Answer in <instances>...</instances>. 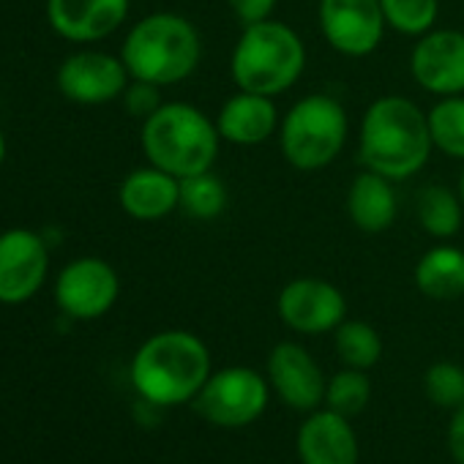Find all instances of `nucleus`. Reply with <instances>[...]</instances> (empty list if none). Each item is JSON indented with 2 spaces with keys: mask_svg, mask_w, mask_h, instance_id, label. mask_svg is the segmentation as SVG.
Segmentation results:
<instances>
[{
  "mask_svg": "<svg viewBox=\"0 0 464 464\" xmlns=\"http://www.w3.org/2000/svg\"><path fill=\"white\" fill-rule=\"evenodd\" d=\"M431 148L434 142L429 131V115H423L410 99H377L361 121V161L366 169L391 180L415 175L426 164Z\"/></svg>",
  "mask_w": 464,
  "mask_h": 464,
  "instance_id": "f257e3e1",
  "label": "nucleus"
},
{
  "mask_svg": "<svg viewBox=\"0 0 464 464\" xmlns=\"http://www.w3.org/2000/svg\"><path fill=\"white\" fill-rule=\"evenodd\" d=\"M208 347L186 331H164L150 336L131 363L134 388L142 399L159 407L194 399L208 382Z\"/></svg>",
  "mask_w": 464,
  "mask_h": 464,
  "instance_id": "f03ea898",
  "label": "nucleus"
},
{
  "mask_svg": "<svg viewBox=\"0 0 464 464\" xmlns=\"http://www.w3.org/2000/svg\"><path fill=\"white\" fill-rule=\"evenodd\" d=\"M218 129L191 104H161L142 126V148L153 167L188 178L213 167Z\"/></svg>",
  "mask_w": 464,
  "mask_h": 464,
  "instance_id": "7ed1b4c3",
  "label": "nucleus"
},
{
  "mask_svg": "<svg viewBox=\"0 0 464 464\" xmlns=\"http://www.w3.org/2000/svg\"><path fill=\"white\" fill-rule=\"evenodd\" d=\"M306 66V50L298 34L282 23L263 20L246 25L232 53V80L241 91L279 96L293 88Z\"/></svg>",
  "mask_w": 464,
  "mask_h": 464,
  "instance_id": "20e7f679",
  "label": "nucleus"
},
{
  "mask_svg": "<svg viewBox=\"0 0 464 464\" xmlns=\"http://www.w3.org/2000/svg\"><path fill=\"white\" fill-rule=\"evenodd\" d=\"M202 47L194 25L178 14H150L131 28L123 44V63L134 80L172 85L199 63Z\"/></svg>",
  "mask_w": 464,
  "mask_h": 464,
  "instance_id": "39448f33",
  "label": "nucleus"
},
{
  "mask_svg": "<svg viewBox=\"0 0 464 464\" xmlns=\"http://www.w3.org/2000/svg\"><path fill=\"white\" fill-rule=\"evenodd\" d=\"M347 142V112L331 96L301 99L282 123V150L295 169L328 167Z\"/></svg>",
  "mask_w": 464,
  "mask_h": 464,
  "instance_id": "423d86ee",
  "label": "nucleus"
},
{
  "mask_svg": "<svg viewBox=\"0 0 464 464\" xmlns=\"http://www.w3.org/2000/svg\"><path fill=\"white\" fill-rule=\"evenodd\" d=\"M268 404L266 380L246 366H229L208 377L194 396V410L208 423L221 429H238L263 415Z\"/></svg>",
  "mask_w": 464,
  "mask_h": 464,
  "instance_id": "0eeeda50",
  "label": "nucleus"
},
{
  "mask_svg": "<svg viewBox=\"0 0 464 464\" xmlns=\"http://www.w3.org/2000/svg\"><path fill=\"white\" fill-rule=\"evenodd\" d=\"M385 25L388 23L380 0H320L323 36L347 58H363L374 53Z\"/></svg>",
  "mask_w": 464,
  "mask_h": 464,
  "instance_id": "6e6552de",
  "label": "nucleus"
},
{
  "mask_svg": "<svg viewBox=\"0 0 464 464\" xmlns=\"http://www.w3.org/2000/svg\"><path fill=\"white\" fill-rule=\"evenodd\" d=\"M279 317L298 334H325L344 323V295L323 279H295L279 293Z\"/></svg>",
  "mask_w": 464,
  "mask_h": 464,
  "instance_id": "1a4fd4ad",
  "label": "nucleus"
},
{
  "mask_svg": "<svg viewBox=\"0 0 464 464\" xmlns=\"http://www.w3.org/2000/svg\"><path fill=\"white\" fill-rule=\"evenodd\" d=\"M410 69L415 82L437 96H459L464 91V34L429 31L412 50Z\"/></svg>",
  "mask_w": 464,
  "mask_h": 464,
  "instance_id": "9d476101",
  "label": "nucleus"
},
{
  "mask_svg": "<svg viewBox=\"0 0 464 464\" xmlns=\"http://www.w3.org/2000/svg\"><path fill=\"white\" fill-rule=\"evenodd\" d=\"M55 298L69 317L93 320L112 309L118 298V274L96 257L72 263L55 287Z\"/></svg>",
  "mask_w": 464,
  "mask_h": 464,
  "instance_id": "9b49d317",
  "label": "nucleus"
},
{
  "mask_svg": "<svg viewBox=\"0 0 464 464\" xmlns=\"http://www.w3.org/2000/svg\"><path fill=\"white\" fill-rule=\"evenodd\" d=\"M47 276L44 241L28 229H12L0 236V301H28Z\"/></svg>",
  "mask_w": 464,
  "mask_h": 464,
  "instance_id": "f8f14e48",
  "label": "nucleus"
},
{
  "mask_svg": "<svg viewBox=\"0 0 464 464\" xmlns=\"http://www.w3.org/2000/svg\"><path fill=\"white\" fill-rule=\"evenodd\" d=\"M126 77L129 69L123 61L107 53H77L61 66L58 85L72 102L102 104L126 91Z\"/></svg>",
  "mask_w": 464,
  "mask_h": 464,
  "instance_id": "ddd939ff",
  "label": "nucleus"
},
{
  "mask_svg": "<svg viewBox=\"0 0 464 464\" xmlns=\"http://www.w3.org/2000/svg\"><path fill=\"white\" fill-rule=\"evenodd\" d=\"M268 377L276 393L295 410H314L325 399V377L314 358L295 342H282L268 358Z\"/></svg>",
  "mask_w": 464,
  "mask_h": 464,
  "instance_id": "4468645a",
  "label": "nucleus"
},
{
  "mask_svg": "<svg viewBox=\"0 0 464 464\" xmlns=\"http://www.w3.org/2000/svg\"><path fill=\"white\" fill-rule=\"evenodd\" d=\"M53 28L72 42H96L110 36L129 14V0H50Z\"/></svg>",
  "mask_w": 464,
  "mask_h": 464,
  "instance_id": "2eb2a0df",
  "label": "nucleus"
},
{
  "mask_svg": "<svg viewBox=\"0 0 464 464\" xmlns=\"http://www.w3.org/2000/svg\"><path fill=\"white\" fill-rule=\"evenodd\" d=\"M298 453L304 464H358V440L344 415L325 410L301 426Z\"/></svg>",
  "mask_w": 464,
  "mask_h": 464,
  "instance_id": "dca6fc26",
  "label": "nucleus"
},
{
  "mask_svg": "<svg viewBox=\"0 0 464 464\" xmlns=\"http://www.w3.org/2000/svg\"><path fill=\"white\" fill-rule=\"evenodd\" d=\"M216 129L232 145H260L276 129V107L271 96L241 91L224 102Z\"/></svg>",
  "mask_w": 464,
  "mask_h": 464,
  "instance_id": "f3484780",
  "label": "nucleus"
},
{
  "mask_svg": "<svg viewBox=\"0 0 464 464\" xmlns=\"http://www.w3.org/2000/svg\"><path fill=\"white\" fill-rule=\"evenodd\" d=\"M121 205L142 221L164 218L178 208V178L159 167L134 169L121 186Z\"/></svg>",
  "mask_w": 464,
  "mask_h": 464,
  "instance_id": "a211bd4d",
  "label": "nucleus"
},
{
  "mask_svg": "<svg viewBox=\"0 0 464 464\" xmlns=\"http://www.w3.org/2000/svg\"><path fill=\"white\" fill-rule=\"evenodd\" d=\"M347 213L363 232H385L396 218V194L391 178L372 169L355 175L347 191Z\"/></svg>",
  "mask_w": 464,
  "mask_h": 464,
  "instance_id": "6ab92c4d",
  "label": "nucleus"
},
{
  "mask_svg": "<svg viewBox=\"0 0 464 464\" xmlns=\"http://www.w3.org/2000/svg\"><path fill=\"white\" fill-rule=\"evenodd\" d=\"M415 285L431 301H456L464 295V252L434 246L415 266Z\"/></svg>",
  "mask_w": 464,
  "mask_h": 464,
  "instance_id": "aec40b11",
  "label": "nucleus"
},
{
  "mask_svg": "<svg viewBox=\"0 0 464 464\" xmlns=\"http://www.w3.org/2000/svg\"><path fill=\"white\" fill-rule=\"evenodd\" d=\"M461 197L453 194L445 186L429 183L420 188L415 213L420 227L429 232L431 238H453L461 227Z\"/></svg>",
  "mask_w": 464,
  "mask_h": 464,
  "instance_id": "412c9836",
  "label": "nucleus"
},
{
  "mask_svg": "<svg viewBox=\"0 0 464 464\" xmlns=\"http://www.w3.org/2000/svg\"><path fill=\"white\" fill-rule=\"evenodd\" d=\"M178 208L197 221H213L227 208V186L210 169L178 178Z\"/></svg>",
  "mask_w": 464,
  "mask_h": 464,
  "instance_id": "4be33fe9",
  "label": "nucleus"
},
{
  "mask_svg": "<svg viewBox=\"0 0 464 464\" xmlns=\"http://www.w3.org/2000/svg\"><path fill=\"white\" fill-rule=\"evenodd\" d=\"M429 131L434 148L450 159L464 161V99L442 96L440 104H434L429 112Z\"/></svg>",
  "mask_w": 464,
  "mask_h": 464,
  "instance_id": "5701e85b",
  "label": "nucleus"
},
{
  "mask_svg": "<svg viewBox=\"0 0 464 464\" xmlns=\"http://www.w3.org/2000/svg\"><path fill=\"white\" fill-rule=\"evenodd\" d=\"M336 353L350 369H372L382 355L380 334L363 320H347L336 328Z\"/></svg>",
  "mask_w": 464,
  "mask_h": 464,
  "instance_id": "b1692460",
  "label": "nucleus"
},
{
  "mask_svg": "<svg viewBox=\"0 0 464 464\" xmlns=\"http://www.w3.org/2000/svg\"><path fill=\"white\" fill-rule=\"evenodd\" d=\"M385 23L404 36H423L434 31L440 0H380Z\"/></svg>",
  "mask_w": 464,
  "mask_h": 464,
  "instance_id": "393cba45",
  "label": "nucleus"
},
{
  "mask_svg": "<svg viewBox=\"0 0 464 464\" xmlns=\"http://www.w3.org/2000/svg\"><path fill=\"white\" fill-rule=\"evenodd\" d=\"M369 396H372L369 377L361 369H350V366L344 372H339L325 388L328 410H334L344 418H355L358 412H363V407L369 404Z\"/></svg>",
  "mask_w": 464,
  "mask_h": 464,
  "instance_id": "a878e982",
  "label": "nucleus"
},
{
  "mask_svg": "<svg viewBox=\"0 0 464 464\" xmlns=\"http://www.w3.org/2000/svg\"><path fill=\"white\" fill-rule=\"evenodd\" d=\"M426 396L437 407H461L464 404V369L456 363H434L426 372Z\"/></svg>",
  "mask_w": 464,
  "mask_h": 464,
  "instance_id": "bb28decb",
  "label": "nucleus"
},
{
  "mask_svg": "<svg viewBox=\"0 0 464 464\" xmlns=\"http://www.w3.org/2000/svg\"><path fill=\"white\" fill-rule=\"evenodd\" d=\"M159 107H161L159 85L137 80L131 88H126V110H129L134 118H145V121H148Z\"/></svg>",
  "mask_w": 464,
  "mask_h": 464,
  "instance_id": "cd10ccee",
  "label": "nucleus"
},
{
  "mask_svg": "<svg viewBox=\"0 0 464 464\" xmlns=\"http://www.w3.org/2000/svg\"><path fill=\"white\" fill-rule=\"evenodd\" d=\"M227 6L232 9V14L238 17V23L255 25V23L271 20L276 0H227Z\"/></svg>",
  "mask_w": 464,
  "mask_h": 464,
  "instance_id": "c85d7f7f",
  "label": "nucleus"
},
{
  "mask_svg": "<svg viewBox=\"0 0 464 464\" xmlns=\"http://www.w3.org/2000/svg\"><path fill=\"white\" fill-rule=\"evenodd\" d=\"M448 445H450L456 464H464V404L456 407V412H453V420L448 429Z\"/></svg>",
  "mask_w": 464,
  "mask_h": 464,
  "instance_id": "c756f323",
  "label": "nucleus"
},
{
  "mask_svg": "<svg viewBox=\"0 0 464 464\" xmlns=\"http://www.w3.org/2000/svg\"><path fill=\"white\" fill-rule=\"evenodd\" d=\"M459 197H461V205H464V175H461V180H459Z\"/></svg>",
  "mask_w": 464,
  "mask_h": 464,
  "instance_id": "7c9ffc66",
  "label": "nucleus"
},
{
  "mask_svg": "<svg viewBox=\"0 0 464 464\" xmlns=\"http://www.w3.org/2000/svg\"><path fill=\"white\" fill-rule=\"evenodd\" d=\"M4 153H6V145H4V134H0V161H4Z\"/></svg>",
  "mask_w": 464,
  "mask_h": 464,
  "instance_id": "2f4dec72",
  "label": "nucleus"
}]
</instances>
